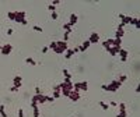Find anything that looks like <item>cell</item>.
<instances>
[{
    "label": "cell",
    "mask_w": 140,
    "mask_h": 117,
    "mask_svg": "<svg viewBox=\"0 0 140 117\" xmlns=\"http://www.w3.org/2000/svg\"><path fill=\"white\" fill-rule=\"evenodd\" d=\"M11 50H13V46H11L10 43H6V45H3V47H1V55L3 56H9L11 53Z\"/></svg>",
    "instance_id": "1"
},
{
    "label": "cell",
    "mask_w": 140,
    "mask_h": 117,
    "mask_svg": "<svg viewBox=\"0 0 140 117\" xmlns=\"http://www.w3.org/2000/svg\"><path fill=\"white\" fill-rule=\"evenodd\" d=\"M88 42L90 43H98V42H100V35H98V32H91L90 33Z\"/></svg>",
    "instance_id": "2"
},
{
    "label": "cell",
    "mask_w": 140,
    "mask_h": 117,
    "mask_svg": "<svg viewBox=\"0 0 140 117\" xmlns=\"http://www.w3.org/2000/svg\"><path fill=\"white\" fill-rule=\"evenodd\" d=\"M25 11H16V20L14 21L16 22H22L24 20H25Z\"/></svg>",
    "instance_id": "3"
},
{
    "label": "cell",
    "mask_w": 140,
    "mask_h": 117,
    "mask_svg": "<svg viewBox=\"0 0 140 117\" xmlns=\"http://www.w3.org/2000/svg\"><path fill=\"white\" fill-rule=\"evenodd\" d=\"M118 55L121 56V61H122V63H125V61L128 60L129 52H128L126 49H122V47H121V50H119V53H118Z\"/></svg>",
    "instance_id": "4"
},
{
    "label": "cell",
    "mask_w": 140,
    "mask_h": 117,
    "mask_svg": "<svg viewBox=\"0 0 140 117\" xmlns=\"http://www.w3.org/2000/svg\"><path fill=\"white\" fill-rule=\"evenodd\" d=\"M69 99L72 100V102H77L78 99H80V92H76V91H72L70 94H69V96H67Z\"/></svg>",
    "instance_id": "5"
},
{
    "label": "cell",
    "mask_w": 140,
    "mask_h": 117,
    "mask_svg": "<svg viewBox=\"0 0 140 117\" xmlns=\"http://www.w3.org/2000/svg\"><path fill=\"white\" fill-rule=\"evenodd\" d=\"M53 99H59V98H62V94H60V86L59 85H55L53 86V96H52Z\"/></svg>",
    "instance_id": "6"
},
{
    "label": "cell",
    "mask_w": 140,
    "mask_h": 117,
    "mask_svg": "<svg viewBox=\"0 0 140 117\" xmlns=\"http://www.w3.org/2000/svg\"><path fill=\"white\" fill-rule=\"evenodd\" d=\"M119 18H121V22H122L123 25H126V24H130V21H132V17L125 16V14H119Z\"/></svg>",
    "instance_id": "7"
},
{
    "label": "cell",
    "mask_w": 140,
    "mask_h": 117,
    "mask_svg": "<svg viewBox=\"0 0 140 117\" xmlns=\"http://www.w3.org/2000/svg\"><path fill=\"white\" fill-rule=\"evenodd\" d=\"M37 99H38V105H44V103L48 102V96H46V95L39 94V95H37Z\"/></svg>",
    "instance_id": "8"
},
{
    "label": "cell",
    "mask_w": 140,
    "mask_h": 117,
    "mask_svg": "<svg viewBox=\"0 0 140 117\" xmlns=\"http://www.w3.org/2000/svg\"><path fill=\"white\" fill-rule=\"evenodd\" d=\"M77 21H78V17L73 13V14H70V20H69V22H67V24H69L70 27H73V25H76V24H77Z\"/></svg>",
    "instance_id": "9"
},
{
    "label": "cell",
    "mask_w": 140,
    "mask_h": 117,
    "mask_svg": "<svg viewBox=\"0 0 140 117\" xmlns=\"http://www.w3.org/2000/svg\"><path fill=\"white\" fill-rule=\"evenodd\" d=\"M119 50H121V47H115V46H111V47L108 49V53H109L111 56H118Z\"/></svg>",
    "instance_id": "10"
},
{
    "label": "cell",
    "mask_w": 140,
    "mask_h": 117,
    "mask_svg": "<svg viewBox=\"0 0 140 117\" xmlns=\"http://www.w3.org/2000/svg\"><path fill=\"white\" fill-rule=\"evenodd\" d=\"M56 45H57V47H60V49L65 50V52L69 49V47H67V42H65V40H57V42H56Z\"/></svg>",
    "instance_id": "11"
},
{
    "label": "cell",
    "mask_w": 140,
    "mask_h": 117,
    "mask_svg": "<svg viewBox=\"0 0 140 117\" xmlns=\"http://www.w3.org/2000/svg\"><path fill=\"white\" fill-rule=\"evenodd\" d=\"M112 46H115V47H122V39L113 38L112 39Z\"/></svg>",
    "instance_id": "12"
},
{
    "label": "cell",
    "mask_w": 140,
    "mask_h": 117,
    "mask_svg": "<svg viewBox=\"0 0 140 117\" xmlns=\"http://www.w3.org/2000/svg\"><path fill=\"white\" fill-rule=\"evenodd\" d=\"M80 91H83V92H87V91H88V82H87V81L80 82Z\"/></svg>",
    "instance_id": "13"
},
{
    "label": "cell",
    "mask_w": 140,
    "mask_h": 117,
    "mask_svg": "<svg viewBox=\"0 0 140 117\" xmlns=\"http://www.w3.org/2000/svg\"><path fill=\"white\" fill-rule=\"evenodd\" d=\"M73 55H74V52H73V49H67L66 52H65V59L66 60H69V59H72Z\"/></svg>",
    "instance_id": "14"
},
{
    "label": "cell",
    "mask_w": 140,
    "mask_h": 117,
    "mask_svg": "<svg viewBox=\"0 0 140 117\" xmlns=\"http://www.w3.org/2000/svg\"><path fill=\"white\" fill-rule=\"evenodd\" d=\"M109 85H111V86H113V88H116V89H119L121 86H122V84L119 82L118 79H113V81H111V82H109Z\"/></svg>",
    "instance_id": "15"
},
{
    "label": "cell",
    "mask_w": 140,
    "mask_h": 117,
    "mask_svg": "<svg viewBox=\"0 0 140 117\" xmlns=\"http://www.w3.org/2000/svg\"><path fill=\"white\" fill-rule=\"evenodd\" d=\"M123 35H125V31H123V29H116V32H115V38L122 39Z\"/></svg>",
    "instance_id": "16"
},
{
    "label": "cell",
    "mask_w": 140,
    "mask_h": 117,
    "mask_svg": "<svg viewBox=\"0 0 140 117\" xmlns=\"http://www.w3.org/2000/svg\"><path fill=\"white\" fill-rule=\"evenodd\" d=\"M25 63H27V64H29V66H37V64H38V63L32 59V57H27V59H25Z\"/></svg>",
    "instance_id": "17"
},
{
    "label": "cell",
    "mask_w": 140,
    "mask_h": 117,
    "mask_svg": "<svg viewBox=\"0 0 140 117\" xmlns=\"http://www.w3.org/2000/svg\"><path fill=\"white\" fill-rule=\"evenodd\" d=\"M7 18L11 20V21H14V20H16V11H9V13H7Z\"/></svg>",
    "instance_id": "18"
},
{
    "label": "cell",
    "mask_w": 140,
    "mask_h": 117,
    "mask_svg": "<svg viewBox=\"0 0 140 117\" xmlns=\"http://www.w3.org/2000/svg\"><path fill=\"white\" fill-rule=\"evenodd\" d=\"M0 116L1 117H7V113H6V106L0 105Z\"/></svg>",
    "instance_id": "19"
},
{
    "label": "cell",
    "mask_w": 140,
    "mask_h": 117,
    "mask_svg": "<svg viewBox=\"0 0 140 117\" xmlns=\"http://www.w3.org/2000/svg\"><path fill=\"white\" fill-rule=\"evenodd\" d=\"M130 24H132V25H134V27H136V29H139V28H140V25H139V18H132Z\"/></svg>",
    "instance_id": "20"
},
{
    "label": "cell",
    "mask_w": 140,
    "mask_h": 117,
    "mask_svg": "<svg viewBox=\"0 0 140 117\" xmlns=\"http://www.w3.org/2000/svg\"><path fill=\"white\" fill-rule=\"evenodd\" d=\"M63 29H65V32H67V33H72V27H70V25H69V24H65V25H63Z\"/></svg>",
    "instance_id": "21"
},
{
    "label": "cell",
    "mask_w": 140,
    "mask_h": 117,
    "mask_svg": "<svg viewBox=\"0 0 140 117\" xmlns=\"http://www.w3.org/2000/svg\"><path fill=\"white\" fill-rule=\"evenodd\" d=\"M16 82H22L21 75H16V77L13 78V84H16Z\"/></svg>",
    "instance_id": "22"
},
{
    "label": "cell",
    "mask_w": 140,
    "mask_h": 117,
    "mask_svg": "<svg viewBox=\"0 0 140 117\" xmlns=\"http://www.w3.org/2000/svg\"><path fill=\"white\" fill-rule=\"evenodd\" d=\"M100 106L102 107V110H108L109 109V105H106L105 102H100Z\"/></svg>",
    "instance_id": "23"
},
{
    "label": "cell",
    "mask_w": 140,
    "mask_h": 117,
    "mask_svg": "<svg viewBox=\"0 0 140 117\" xmlns=\"http://www.w3.org/2000/svg\"><path fill=\"white\" fill-rule=\"evenodd\" d=\"M56 46H57V45H56V40H52V42L49 43V46H48V47H49V49H52V50H55V49H56Z\"/></svg>",
    "instance_id": "24"
},
{
    "label": "cell",
    "mask_w": 140,
    "mask_h": 117,
    "mask_svg": "<svg viewBox=\"0 0 140 117\" xmlns=\"http://www.w3.org/2000/svg\"><path fill=\"white\" fill-rule=\"evenodd\" d=\"M41 116V111H39V107H35L34 109V117H39Z\"/></svg>",
    "instance_id": "25"
},
{
    "label": "cell",
    "mask_w": 140,
    "mask_h": 117,
    "mask_svg": "<svg viewBox=\"0 0 140 117\" xmlns=\"http://www.w3.org/2000/svg\"><path fill=\"white\" fill-rule=\"evenodd\" d=\"M118 107H119V111H125V110H126V105H125V103H119Z\"/></svg>",
    "instance_id": "26"
},
{
    "label": "cell",
    "mask_w": 140,
    "mask_h": 117,
    "mask_svg": "<svg viewBox=\"0 0 140 117\" xmlns=\"http://www.w3.org/2000/svg\"><path fill=\"white\" fill-rule=\"evenodd\" d=\"M53 52H55L56 55H63V53H65V50H62L60 47H57V46H56V49L53 50Z\"/></svg>",
    "instance_id": "27"
},
{
    "label": "cell",
    "mask_w": 140,
    "mask_h": 117,
    "mask_svg": "<svg viewBox=\"0 0 140 117\" xmlns=\"http://www.w3.org/2000/svg\"><path fill=\"white\" fill-rule=\"evenodd\" d=\"M90 45H91V43H90L88 40H84V42H83V45H81V46H83L84 49L87 50V49H88V47H90Z\"/></svg>",
    "instance_id": "28"
},
{
    "label": "cell",
    "mask_w": 140,
    "mask_h": 117,
    "mask_svg": "<svg viewBox=\"0 0 140 117\" xmlns=\"http://www.w3.org/2000/svg\"><path fill=\"white\" fill-rule=\"evenodd\" d=\"M32 29H34V31H37V32H42V31H44V29H42V28L39 27V25H34V27H32Z\"/></svg>",
    "instance_id": "29"
},
{
    "label": "cell",
    "mask_w": 140,
    "mask_h": 117,
    "mask_svg": "<svg viewBox=\"0 0 140 117\" xmlns=\"http://www.w3.org/2000/svg\"><path fill=\"white\" fill-rule=\"evenodd\" d=\"M126 79H128V77H126V75H121L118 81H119V82H121V84H123V82H125V81H126Z\"/></svg>",
    "instance_id": "30"
},
{
    "label": "cell",
    "mask_w": 140,
    "mask_h": 117,
    "mask_svg": "<svg viewBox=\"0 0 140 117\" xmlns=\"http://www.w3.org/2000/svg\"><path fill=\"white\" fill-rule=\"evenodd\" d=\"M126 116H128V113H126V110H125V111H119V113L116 114V117H126Z\"/></svg>",
    "instance_id": "31"
},
{
    "label": "cell",
    "mask_w": 140,
    "mask_h": 117,
    "mask_svg": "<svg viewBox=\"0 0 140 117\" xmlns=\"http://www.w3.org/2000/svg\"><path fill=\"white\" fill-rule=\"evenodd\" d=\"M63 75H65V78H72V75H70V72L67 71L66 68L63 70Z\"/></svg>",
    "instance_id": "32"
},
{
    "label": "cell",
    "mask_w": 140,
    "mask_h": 117,
    "mask_svg": "<svg viewBox=\"0 0 140 117\" xmlns=\"http://www.w3.org/2000/svg\"><path fill=\"white\" fill-rule=\"evenodd\" d=\"M48 10L52 11V13H55V11H56V7H55L53 4H49V6H48Z\"/></svg>",
    "instance_id": "33"
},
{
    "label": "cell",
    "mask_w": 140,
    "mask_h": 117,
    "mask_svg": "<svg viewBox=\"0 0 140 117\" xmlns=\"http://www.w3.org/2000/svg\"><path fill=\"white\" fill-rule=\"evenodd\" d=\"M102 46H104V47H105V50H106V52H108V49H109V47H111V46H109V45H108V42H106V40H104V42H102Z\"/></svg>",
    "instance_id": "34"
},
{
    "label": "cell",
    "mask_w": 140,
    "mask_h": 117,
    "mask_svg": "<svg viewBox=\"0 0 140 117\" xmlns=\"http://www.w3.org/2000/svg\"><path fill=\"white\" fill-rule=\"evenodd\" d=\"M21 85H22L21 82H16V84H13V86H14V88H16L17 91H18V89L21 88Z\"/></svg>",
    "instance_id": "35"
},
{
    "label": "cell",
    "mask_w": 140,
    "mask_h": 117,
    "mask_svg": "<svg viewBox=\"0 0 140 117\" xmlns=\"http://www.w3.org/2000/svg\"><path fill=\"white\" fill-rule=\"evenodd\" d=\"M50 18H52V20H57V18H59V16H57V13H52V16H50Z\"/></svg>",
    "instance_id": "36"
},
{
    "label": "cell",
    "mask_w": 140,
    "mask_h": 117,
    "mask_svg": "<svg viewBox=\"0 0 140 117\" xmlns=\"http://www.w3.org/2000/svg\"><path fill=\"white\" fill-rule=\"evenodd\" d=\"M69 36H70V33L65 32V38H63V40H65V42H67V40H69Z\"/></svg>",
    "instance_id": "37"
},
{
    "label": "cell",
    "mask_w": 140,
    "mask_h": 117,
    "mask_svg": "<svg viewBox=\"0 0 140 117\" xmlns=\"http://www.w3.org/2000/svg\"><path fill=\"white\" fill-rule=\"evenodd\" d=\"M18 117H24V110H22V109L18 110Z\"/></svg>",
    "instance_id": "38"
},
{
    "label": "cell",
    "mask_w": 140,
    "mask_h": 117,
    "mask_svg": "<svg viewBox=\"0 0 140 117\" xmlns=\"http://www.w3.org/2000/svg\"><path fill=\"white\" fill-rule=\"evenodd\" d=\"M52 4H53V6L56 7L57 4H60V0H53V3H52Z\"/></svg>",
    "instance_id": "39"
},
{
    "label": "cell",
    "mask_w": 140,
    "mask_h": 117,
    "mask_svg": "<svg viewBox=\"0 0 140 117\" xmlns=\"http://www.w3.org/2000/svg\"><path fill=\"white\" fill-rule=\"evenodd\" d=\"M77 49H78V52H81V53H83V52H87V50H85V49L83 47V46H78Z\"/></svg>",
    "instance_id": "40"
},
{
    "label": "cell",
    "mask_w": 140,
    "mask_h": 117,
    "mask_svg": "<svg viewBox=\"0 0 140 117\" xmlns=\"http://www.w3.org/2000/svg\"><path fill=\"white\" fill-rule=\"evenodd\" d=\"M48 50H49V47H48V46H44V47H42V53H46Z\"/></svg>",
    "instance_id": "41"
},
{
    "label": "cell",
    "mask_w": 140,
    "mask_h": 117,
    "mask_svg": "<svg viewBox=\"0 0 140 117\" xmlns=\"http://www.w3.org/2000/svg\"><path fill=\"white\" fill-rule=\"evenodd\" d=\"M39 94H41V89L37 86V88H35V95H39Z\"/></svg>",
    "instance_id": "42"
},
{
    "label": "cell",
    "mask_w": 140,
    "mask_h": 117,
    "mask_svg": "<svg viewBox=\"0 0 140 117\" xmlns=\"http://www.w3.org/2000/svg\"><path fill=\"white\" fill-rule=\"evenodd\" d=\"M123 27H125V25H123L122 22H121V24H119V25H118V28H116V29H123Z\"/></svg>",
    "instance_id": "43"
},
{
    "label": "cell",
    "mask_w": 140,
    "mask_h": 117,
    "mask_svg": "<svg viewBox=\"0 0 140 117\" xmlns=\"http://www.w3.org/2000/svg\"><path fill=\"white\" fill-rule=\"evenodd\" d=\"M48 102H50V103H52V102H55V99H53L52 96H48Z\"/></svg>",
    "instance_id": "44"
},
{
    "label": "cell",
    "mask_w": 140,
    "mask_h": 117,
    "mask_svg": "<svg viewBox=\"0 0 140 117\" xmlns=\"http://www.w3.org/2000/svg\"><path fill=\"white\" fill-rule=\"evenodd\" d=\"M7 35H13V29H11V28L10 29H7Z\"/></svg>",
    "instance_id": "45"
},
{
    "label": "cell",
    "mask_w": 140,
    "mask_h": 117,
    "mask_svg": "<svg viewBox=\"0 0 140 117\" xmlns=\"http://www.w3.org/2000/svg\"><path fill=\"white\" fill-rule=\"evenodd\" d=\"M10 92H17V89L14 88V86H11V88H10Z\"/></svg>",
    "instance_id": "46"
}]
</instances>
